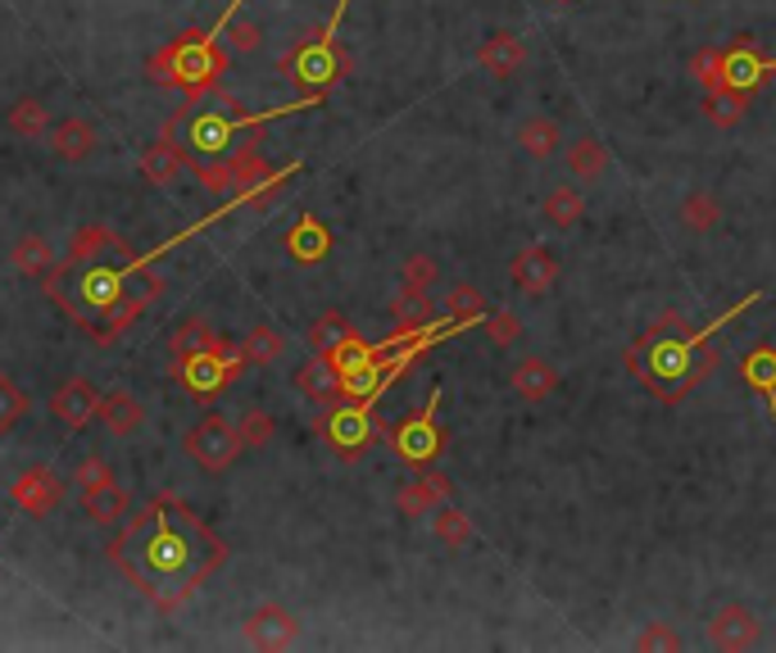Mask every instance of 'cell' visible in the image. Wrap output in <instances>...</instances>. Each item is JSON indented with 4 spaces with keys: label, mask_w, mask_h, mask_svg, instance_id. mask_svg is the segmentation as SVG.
<instances>
[{
    "label": "cell",
    "mask_w": 776,
    "mask_h": 653,
    "mask_svg": "<svg viewBox=\"0 0 776 653\" xmlns=\"http://www.w3.org/2000/svg\"><path fill=\"white\" fill-rule=\"evenodd\" d=\"M750 96H754V91H741V87H713V91H704L709 123H713V128H735V123L745 119Z\"/></svg>",
    "instance_id": "27"
},
{
    "label": "cell",
    "mask_w": 776,
    "mask_h": 653,
    "mask_svg": "<svg viewBox=\"0 0 776 653\" xmlns=\"http://www.w3.org/2000/svg\"><path fill=\"white\" fill-rule=\"evenodd\" d=\"M100 250H119V254H128V246H123L114 232H105V227H83V232L73 237L68 259H73V263H91V259H100Z\"/></svg>",
    "instance_id": "37"
},
{
    "label": "cell",
    "mask_w": 776,
    "mask_h": 653,
    "mask_svg": "<svg viewBox=\"0 0 776 653\" xmlns=\"http://www.w3.org/2000/svg\"><path fill=\"white\" fill-rule=\"evenodd\" d=\"M681 227L686 232H695V237H704V232H713V227L722 222V205H718V196L713 191H690V196L681 200Z\"/></svg>",
    "instance_id": "32"
},
{
    "label": "cell",
    "mask_w": 776,
    "mask_h": 653,
    "mask_svg": "<svg viewBox=\"0 0 776 653\" xmlns=\"http://www.w3.org/2000/svg\"><path fill=\"white\" fill-rule=\"evenodd\" d=\"M173 355L177 359H192V355H205V350H228V340L223 336H218L205 318H187V323H182L177 331H173Z\"/></svg>",
    "instance_id": "28"
},
{
    "label": "cell",
    "mask_w": 776,
    "mask_h": 653,
    "mask_svg": "<svg viewBox=\"0 0 776 653\" xmlns=\"http://www.w3.org/2000/svg\"><path fill=\"white\" fill-rule=\"evenodd\" d=\"M440 504H446V499H440L423 477H418V481H404V486L395 490V509H400L404 518H431Z\"/></svg>",
    "instance_id": "36"
},
{
    "label": "cell",
    "mask_w": 776,
    "mask_h": 653,
    "mask_svg": "<svg viewBox=\"0 0 776 653\" xmlns=\"http://www.w3.org/2000/svg\"><path fill=\"white\" fill-rule=\"evenodd\" d=\"M763 300V291H750L735 309H726V314H718L709 327H690L681 314H663L658 323H649L632 345L622 350V363H626V372H632L636 381H645V391L649 395H658L663 404H677V400H686L699 381H709L713 372H718V363H722V350L713 345V336L726 327V323H735L745 309H754V304Z\"/></svg>",
    "instance_id": "2"
},
{
    "label": "cell",
    "mask_w": 776,
    "mask_h": 653,
    "mask_svg": "<svg viewBox=\"0 0 776 653\" xmlns=\"http://www.w3.org/2000/svg\"><path fill=\"white\" fill-rule=\"evenodd\" d=\"M763 635V622H758V612L745 608V603H722L713 618H709V640L713 649H726V653H745L754 649Z\"/></svg>",
    "instance_id": "11"
},
{
    "label": "cell",
    "mask_w": 776,
    "mask_h": 653,
    "mask_svg": "<svg viewBox=\"0 0 776 653\" xmlns=\"http://www.w3.org/2000/svg\"><path fill=\"white\" fill-rule=\"evenodd\" d=\"M295 635H300V622H295V612L282 603H264L245 618V640L254 649H291Z\"/></svg>",
    "instance_id": "14"
},
{
    "label": "cell",
    "mask_w": 776,
    "mask_h": 653,
    "mask_svg": "<svg viewBox=\"0 0 776 653\" xmlns=\"http://www.w3.org/2000/svg\"><path fill=\"white\" fill-rule=\"evenodd\" d=\"M114 558L128 563L132 581L164 612L187 603L205 576L228 563V545L177 499H160L145 509L128 535L114 545Z\"/></svg>",
    "instance_id": "1"
},
{
    "label": "cell",
    "mask_w": 776,
    "mask_h": 653,
    "mask_svg": "<svg viewBox=\"0 0 776 653\" xmlns=\"http://www.w3.org/2000/svg\"><path fill=\"white\" fill-rule=\"evenodd\" d=\"M482 331H487L491 345H500V350H504V345H513L517 336H523V318L509 314V309H491V314L482 318Z\"/></svg>",
    "instance_id": "42"
},
{
    "label": "cell",
    "mask_w": 776,
    "mask_h": 653,
    "mask_svg": "<svg viewBox=\"0 0 776 653\" xmlns=\"http://www.w3.org/2000/svg\"><path fill=\"white\" fill-rule=\"evenodd\" d=\"M64 477L59 472H51V468H28V472H19L14 477V486H10V499L28 513V518H51L55 509H59V499H64Z\"/></svg>",
    "instance_id": "10"
},
{
    "label": "cell",
    "mask_w": 776,
    "mask_h": 653,
    "mask_svg": "<svg viewBox=\"0 0 776 653\" xmlns=\"http://www.w3.org/2000/svg\"><path fill=\"white\" fill-rule=\"evenodd\" d=\"M509 282L523 295H549L554 282H559V259H554L545 246H523L509 263Z\"/></svg>",
    "instance_id": "13"
},
{
    "label": "cell",
    "mask_w": 776,
    "mask_h": 653,
    "mask_svg": "<svg viewBox=\"0 0 776 653\" xmlns=\"http://www.w3.org/2000/svg\"><path fill=\"white\" fill-rule=\"evenodd\" d=\"M100 422L114 436H136L141 432V422H145V409H141V400L132 395V391H109L105 400H100Z\"/></svg>",
    "instance_id": "25"
},
{
    "label": "cell",
    "mask_w": 776,
    "mask_h": 653,
    "mask_svg": "<svg viewBox=\"0 0 776 653\" xmlns=\"http://www.w3.org/2000/svg\"><path fill=\"white\" fill-rule=\"evenodd\" d=\"M767 73H776V55H758L754 36H735V46H722V87H741L758 91L767 83Z\"/></svg>",
    "instance_id": "9"
},
{
    "label": "cell",
    "mask_w": 776,
    "mask_h": 653,
    "mask_svg": "<svg viewBox=\"0 0 776 653\" xmlns=\"http://www.w3.org/2000/svg\"><path fill=\"white\" fill-rule=\"evenodd\" d=\"M73 481H78V490H91V486H109V481H114V468H109L105 458H83V464L73 468Z\"/></svg>",
    "instance_id": "47"
},
{
    "label": "cell",
    "mask_w": 776,
    "mask_h": 653,
    "mask_svg": "<svg viewBox=\"0 0 776 653\" xmlns=\"http://www.w3.org/2000/svg\"><path fill=\"white\" fill-rule=\"evenodd\" d=\"M23 413H28V395L19 391L14 377L0 372V436H10L19 422H23Z\"/></svg>",
    "instance_id": "39"
},
{
    "label": "cell",
    "mask_w": 776,
    "mask_h": 653,
    "mask_svg": "<svg viewBox=\"0 0 776 653\" xmlns=\"http://www.w3.org/2000/svg\"><path fill=\"white\" fill-rule=\"evenodd\" d=\"M446 314L459 318V323H482V318L491 314V304H487V295L477 291L472 282H455V286L446 291Z\"/></svg>",
    "instance_id": "35"
},
{
    "label": "cell",
    "mask_w": 776,
    "mask_h": 653,
    "mask_svg": "<svg viewBox=\"0 0 776 653\" xmlns=\"http://www.w3.org/2000/svg\"><path fill=\"white\" fill-rule=\"evenodd\" d=\"M192 168H196V177L209 196H237V173H232L228 160H196Z\"/></svg>",
    "instance_id": "40"
},
{
    "label": "cell",
    "mask_w": 776,
    "mask_h": 653,
    "mask_svg": "<svg viewBox=\"0 0 776 653\" xmlns=\"http://www.w3.org/2000/svg\"><path fill=\"white\" fill-rule=\"evenodd\" d=\"M477 64H482L491 78H513V73L527 64L523 36H517V32H495V36H487L482 51H477Z\"/></svg>",
    "instance_id": "19"
},
{
    "label": "cell",
    "mask_w": 776,
    "mask_h": 653,
    "mask_svg": "<svg viewBox=\"0 0 776 653\" xmlns=\"http://www.w3.org/2000/svg\"><path fill=\"white\" fill-rule=\"evenodd\" d=\"M100 391L91 387L87 377H68L64 387H55V395H51V413H55V422H64L68 432H78V427H87L91 417H100Z\"/></svg>",
    "instance_id": "12"
},
{
    "label": "cell",
    "mask_w": 776,
    "mask_h": 653,
    "mask_svg": "<svg viewBox=\"0 0 776 653\" xmlns=\"http://www.w3.org/2000/svg\"><path fill=\"white\" fill-rule=\"evenodd\" d=\"M182 449H187L205 472H228V468L237 464V458H241L245 440H241V427H237V422H228L223 413H205V417L196 422V427L187 432Z\"/></svg>",
    "instance_id": "6"
},
{
    "label": "cell",
    "mask_w": 776,
    "mask_h": 653,
    "mask_svg": "<svg viewBox=\"0 0 776 653\" xmlns=\"http://www.w3.org/2000/svg\"><path fill=\"white\" fill-rule=\"evenodd\" d=\"M513 141L527 160H549L554 150H564V128H559V119H549V113H532V119L517 123Z\"/></svg>",
    "instance_id": "20"
},
{
    "label": "cell",
    "mask_w": 776,
    "mask_h": 653,
    "mask_svg": "<svg viewBox=\"0 0 776 653\" xmlns=\"http://www.w3.org/2000/svg\"><path fill=\"white\" fill-rule=\"evenodd\" d=\"M741 381L767 404V413L776 422V345H754L741 359Z\"/></svg>",
    "instance_id": "18"
},
{
    "label": "cell",
    "mask_w": 776,
    "mask_h": 653,
    "mask_svg": "<svg viewBox=\"0 0 776 653\" xmlns=\"http://www.w3.org/2000/svg\"><path fill=\"white\" fill-rule=\"evenodd\" d=\"M436 273H440V268H436V259H431V254H409V259L400 263V277L409 282V286H431V282H436Z\"/></svg>",
    "instance_id": "45"
},
{
    "label": "cell",
    "mask_w": 776,
    "mask_h": 653,
    "mask_svg": "<svg viewBox=\"0 0 776 653\" xmlns=\"http://www.w3.org/2000/svg\"><path fill=\"white\" fill-rule=\"evenodd\" d=\"M431 535L446 549H468L472 541H477V526H472V518L468 513H459V509H450V504H440L436 513H431Z\"/></svg>",
    "instance_id": "29"
},
{
    "label": "cell",
    "mask_w": 776,
    "mask_h": 653,
    "mask_svg": "<svg viewBox=\"0 0 776 653\" xmlns=\"http://www.w3.org/2000/svg\"><path fill=\"white\" fill-rule=\"evenodd\" d=\"M228 55L214 46V32H182L151 59V78L164 87H187L192 100L209 96L214 83L223 78Z\"/></svg>",
    "instance_id": "3"
},
{
    "label": "cell",
    "mask_w": 776,
    "mask_h": 653,
    "mask_svg": "<svg viewBox=\"0 0 776 653\" xmlns=\"http://www.w3.org/2000/svg\"><path fill=\"white\" fill-rule=\"evenodd\" d=\"M346 6L350 0H341L337 6V14H331L323 28H314V32H305L300 42H295V51L277 64L286 78L295 83V87H305V91H314V96H323L327 87H337L341 78H350V68H354V59L331 42L337 36V28H341V19H346Z\"/></svg>",
    "instance_id": "4"
},
{
    "label": "cell",
    "mask_w": 776,
    "mask_h": 653,
    "mask_svg": "<svg viewBox=\"0 0 776 653\" xmlns=\"http://www.w3.org/2000/svg\"><path fill=\"white\" fill-rule=\"evenodd\" d=\"M690 78L699 83V91L722 87V46H718V51H699V55H690Z\"/></svg>",
    "instance_id": "43"
},
{
    "label": "cell",
    "mask_w": 776,
    "mask_h": 653,
    "mask_svg": "<svg viewBox=\"0 0 776 653\" xmlns=\"http://www.w3.org/2000/svg\"><path fill=\"white\" fill-rule=\"evenodd\" d=\"M440 387H431V395H427V404L414 413V417H404L400 427H391V449L404 458V464H414V468H427L431 458L446 449V432L436 427V409H440Z\"/></svg>",
    "instance_id": "7"
},
{
    "label": "cell",
    "mask_w": 776,
    "mask_h": 653,
    "mask_svg": "<svg viewBox=\"0 0 776 653\" xmlns=\"http://www.w3.org/2000/svg\"><path fill=\"white\" fill-rule=\"evenodd\" d=\"M559 368H554L549 359H540V355H527V359H517V368L509 372V387L523 395L527 404H540V400H549L554 391H559Z\"/></svg>",
    "instance_id": "17"
},
{
    "label": "cell",
    "mask_w": 776,
    "mask_h": 653,
    "mask_svg": "<svg viewBox=\"0 0 776 653\" xmlns=\"http://www.w3.org/2000/svg\"><path fill=\"white\" fill-rule=\"evenodd\" d=\"M182 168H187V155H182L168 137L141 150V177L151 182V186H173L182 177Z\"/></svg>",
    "instance_id": "24"
},
{
    "label": "cell",
    "mask_w": 776,
    "mask_h": 653,
    "mask_svg": "<svg viewBox=\"0 0 776 653\" xmlns=\"http://www.w3.org/2000/svg\"><path fill=\"white\" fill-rule=\"evenodd\" d=\"M228 42H232V51L250 55V51H259V42H264V28L250 23V19H237V10H232L228 14Z\"/></svg>",
    "instance_id": "44"
},
{
    "label": "cell",
    "mask_w": 776,
    "mask_h": 653,
    "mask_svg": "<svg viewBox=\"0 0 776 653\" xmlns=\"http://www.w3.org/2000/svg\"><path fill=\"white\" fill-rule=\"evenodd\" d=\"M295 391L309 404H337V400H346V372L327 355H314L305 368H295Z\"/></svg>",
    "instance_id": "15"
},
{
    "label": "cell",
    "mask_w": 776,
    "mask_h": 653,
    "mask_svg": "<svg viewBox=\"0 0 776 653\" xmlns=\"http://www.w3.org/2000/svg\"><path fill=\"white\" fill-rule=\"evenodd\" d=\"M423 481H427V486H431V490H436V494H440V499H446V504H450V494H455V486H450L446 477H440V472H431V468H427V472H423Z\"/></svg>",
    "instance_id": "48"
},
{
    "label": "cell",
    "mask_w": 776,
    "mask_h": 653,
    "mask_svg": "<svg viewBox=\"0 0 776 653\" xmlns=\"http://www.w3.org/2000/svg\"><path fill=\"white\" fill-rule=\"evenodd\" d=\"M318 436L327 440V449L337 458L354 464L368 445L391 436V432L382 427V417L373 413L368 400H337V404H327V413L318 417Z\"/></svg>",
    "instance_id": "5"
},
{
    "label": "cell",
    "mask_w": 776,
    "mask_h": 653,
    "mask_svg": "<svg viewBox=\"0 0 776 653\" xmlns=\"http://www.w3.org/2000/svg\"><path fill=\"white\" fill-rule=\"evenodd\" d=\"M540 214H545L549 227H559V232H572V227L581 222V214H586V200H581L577 186H554L549 196H545V205H540Z\"/></svg>",
    "instance_id": "31"
},
{
    "label": "cell",
    "mask_w": 776,
    "mask_h": 653,
    "mask_svg": "<svg viewBox=\"0 0 776 653\" xmlns=\"http://www.w3.org/2000/svg\"><path fill=\"white\" fill-rule=\"evenodd\" d=\"M354 336V327L341 318V314H323V318H314V327H309V350L314 355H331L337 345H346Z\"/></svg>",
    "instance_id": "38"
},
{
    "label": "cell",
    "mask_w": 776,
    "mask_h": 653,
    "mask_svg": "<svg viewBox=\"0 0 776 653\" xmlns=\"http://www.w3.org/2000/svg\"><path fill=\"white\" fill-rule=\"evenodd\" d=\"M327 250H331V232H327V222L314 218V214H305L286 232V254L295 263H318V259H327Z\"/></svg>",
    "instance_id": "23"
},
{
    "label": "cell",
    "mask_w": 776,
    "mask_h": 653,
    "mask_svg": "<svg viewBox=\"0 0 776 653\" xmlns=\"http://www.w3.org/2000/svg\"><path fill=\"white\" fill-rule=\"evenodd\" d=\"M564 160H568V173L577 177V182H586V186H595L604 173H609V145L600 141V137H590V132H581L568 150H564Z\"/></svg>",
    "instance_id": "21"
},
{
    "label": "cell",
    "mask_w": 776,
    "mask_h": 653,
    "mask_svg": "<svg viewBox=\"0 0 776 653\" xmlns=\"http://www.w3.org/2000/svg\"><path fill=\"white\" fill-rule=\"evenodd\" d=\"M182 363V381H187L192 395H218L223 387L245 372V359H241V345H228V350H205V355H192V359H177Z\"/></svg>",
    "instance_id": "8"
},
{
    "label": "cell",
    "mask_w": 776,
    "mask_h": 653,
    "mask_svg": "<svg viewBox=\"0 0 776 653\" xmlns=\"http://www.w3.org/2000/svg\"><path fill=\"white\" fill-rule=\"evenodd\" d=\"M681 644H686V640H681L668 622H654V627H645V631H641V640H636V649H641V653H654V649H673V653H677Z\"/></svg>",
    "instance_id": "46"
},
{
    "label": "cell",
    "mask_w": 776,
    "mask_h": 653,
    "mask_svg": "<svg viewBox=\"0 0 776 653\" xmlns=\"http://www.w3.org/2000/svg\"><path fill=\"white\" fill-rule=\"evenodd\" d=\"M83 513H87V522H96V526H119V522L132 513V499H128V490H123L119 481L91 486V490H83Z\"/></svg>",
    "instance_id": "22"
},
{
    "label": "cell",
    "mask_w": 776,
    "mask_h": 653,
    "mask_svg": "<svg viewBox=\"0 0 776 653\" xmlns=\"http://www.w3.org/2000/svg\"><path fill=\"white\" fill-rule=\"evenodd\" d=\"M282 350H286V340H282V331L269 327V323L250 327L245 340H241V359H245V368H269V363L282 359Z\"/></svg>",
    "instance_id": "30"
},
{
    "label": "cell",
    "mask_w": 776,
    "mask_h": 653,
    "mask_svg": "<svg viewBox=\"0 0 776 653\" xmlns=\"http://www.w3.org/2000/svg\"><path fill=\"white\" fill-rule=\"evenodd\" d=\"M46 150L59 164H87L96 155V128L87 119H59L46 132Z\"/></svg>",
    "instance_id": "16"
},
{
    "label": "cell",
    "mask_w": 776,
    "mask_h": 653,
    "mask_svg": "<svg viewBox=\"0 0 776 653\" xmlns=\"http://www.w3.org/2000/svg\"><path fill=\"white\" fill-rule=\"evenodd\" d=\"M10 263H14V273H23V277H46L55 268V250H51V241L42 232H28V237L14 241Z\"/></svg>",
    "instance_id": "26"
},
{
    "label": "cell",
    "mask_w": 776,
    "mask_h": 653,
    "mask_svg": "<svg viewBox=\"0 0 776 653\" xmlns=\"http://www.w3.org/2000/svg\"><path fill=\"white\" fill-rule=\"evenodd\" d=\"M51 123H55V119H51V109H46L42 100H36V96H23V100L10 105V132L23 137V141H36V137L46 141Z\"/></svg>",
    "instance_id": "33"
},
{
    "label": "cell",
    "mask_w": 776,
    "mask_h": 653,
    "mask_svg": "<svg viewBox=\"0 0 776 653\" xmlns=\"http://www.w3.org/2000/svg\"><path fill=\"white\" fill-rule=\"evenodd\" d=\"M237 427H241L245 449H264V445L277 436V417H273L269 409H250V413L237 422Z\"/></svg>",
    "instance_id": "41"
},
{
    "label": "cell",
    "mask_w": 776,
    "mask_h": 653,
    "mask_svg": "<svg viewBox=\"0 0 776 653\" xmlns=\"http://www.w3.org/2000/svg\"><path fill=\"white\" fill-rule=\"evenodd\" d=\"M391 314H395V327H427L431 323V295H427V286H409V282H404V291L391 300Z\"/></svg>",
    "instance_id": "34"
}]
</instances>
